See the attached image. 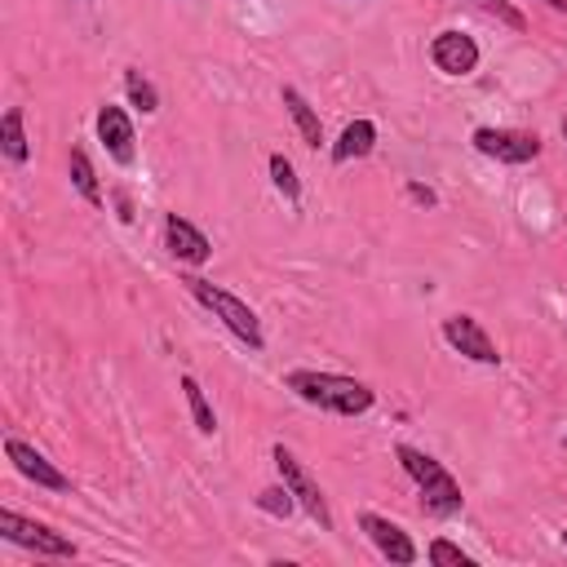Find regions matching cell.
<instances>
[{
	"instance_id": "obj_7",
	"label": "cell",
	"mask_w": 567,
	"mask_h": 567,
	"mask_svg": "<svg viewBox=\"0 0 567 567\" xmlns=\"http://www.w3.org/2000/svg\"><path fill=\"white\" fill-rule=\"evenodd\" d=\"M443 337H447L452 350H461V354L474 359V363H496V359H501V354H496V341L483 332V323H478L474 315H452V319H443Z\"/></svg>"
},
{
	"instance_id": "obj_24",
	"label": "cell",
	"mask_w": 567,
	"mask_h": 567,
	"mask_svg": "<svg viewBox=\"0 0 567 567\" xmlns=\"http://www.w3.org/2000/svg\"><path fill=\"white\" fill-rule=\"evenodd\" d=\"M549 9H558V13H567V0H545Z\"/></svg>"
},
{
	"instance_id": "obj_12",
	"label": "cell",
	"mask_w": 567,
	"mask_h": 567,
	"mask_svg": "<svg viewBox=\"0 0 567 567\" xmlns=\"http://www.w3.org/2000/svg\"><path fill=\"white\" fill-rule=\"evenodd\" d=\"M164 239H168V252H173L177 261H190V266L208 261V248H213V244H208V239H204L186 217H177V213H173V217L164 221Z\"/></svg>"
},
{
	"instance_id": "obj_21",
	"label": "cell",
	"mask_w": 567,
	"mask_h": 567,
	"mask_svg": "<svg viewBox=\"0 0 567 567\" xmlns=\"http://www.w3.org/2000/svg\"><path fill=\"white\" fill-rule=\"evenodd\" d=\"M270 177H275V186H279L288 199L301 195V182H297V173H292V164H288L284 155H270Z\"/></svg>"
},
{
	"instance_id": "obj_23",
	"label": "cell",
	"mask_w": 567,
	"mask_h": 567,
	"mask_svg": "<svg viewBox=\"0 0 567 567\" xmlns=\"http://www.w3.org/2000/svg\"><path fill=\"white\" fill-rule=\"evenodd\" d=\"M412 199H416V204H434V195H430L425 186H412Z\"/></svg>"
},
{
	"instance_id": "obj_4",
	"label": "cell",
	"mask_w": 567,
	"mask_h": 567,
	"mask_svg": "<svg viewBox=\"0 0 567 567\" xmlns=\"http://www.w3.org/2000/svg\"><path fill=\"white\" fill-rule=\"evenodd\" d=\"M275 465H279V474H284L288 492L297 496V505H301V509H306V514H310V518H315L323 532H332V514H328V501H323L319 483L310 478V470H306V465H301V461H297V456H292L284 443L275 447Z\"/></svg>"
},
{
	"instance_id": "obj_26",
	"label": "cell",
	"mask_w": 567,
	"mask_h": 567,
	"mask_svg": "<svg viewBox=\"0 0 567 567\" xmlns=\"http://www.w3.org/2000/svg\"><path fill=\"white\" fill-rule=\"evenodd\" d=\"M563 133H567V120H563Z\"/></svg>"
},
{
	"instance_id": "obj_14",
	"label": "cell",
	"mask_w": 567,
	"mask_h": 567,
	"mask_svg": "<svg viewBox=\"0 0 567 567\" xmlns=\"http://www.w3.org/2000/svg\"><path fill=\"white\" fill-rule=\"evenodd\" d=\"M284 106H288V115L297 120V128H301L306 146H319V142H323V124H319L315 106H310V102H306L297 89H284Z\"/></svg>"
},
{
	"instance_id": "obj_5",
	"label": "cell",
	"mask_w": 567,
	"mask_h": 567,
	"mask_svg": "<svg viewBox=\"0 0 567 567\" xmlns=\"http://www.w3.org/2000/svg\"><path fill=\"white\" fill-rule=\"evenodd\" d=\"M0 536H4L9 545L35 549V554H53V558H71V554H75V545H71L66 536H58V532H49L44 523H31V518H22V514H13V509H0Z\"/></svg>"
},
{
	"instance_id": "obj_1",
	"label": "cell",
	"mask_w": 567,
	"mask_h": 567,
	"mask_svg": "<svg viewBox=\"0 0 567 567\" xmlns=\"http://www.w3.org/2000/svg\"><path fill=\"white\" fill-rule=\"evenodd\" d=\"M288 390L315 408H328L337 416H359L372 408V390L354 377H337V372H315V368H297L288 372Z\"/></svg>"
},
{
	"instance_id": "obj_25",
	"label": "cell",
	"mask_w": 567,
	"mask_h": 567,
	"mask_svg": "<svg viewBox=\"0 0 567 567\" xmlns=\"http://www.w3.org/2000/svg\"><path fill=\"white\" fill-rule=\"evenodd\" d=\"M563 545H567V532H563Z\"/></svg>"
},
{
	"instance_id": "obj_8",
	"label": "cell",
	"mask_w": 567,
	"mask_h": 567,
	"mask_svg": "<svg viewBox=\"0 0 567 567\" xmlns=\"http://www.w3.org/2000/svg\"><path fill=\"white\" fill-rule=\"evenodd\" d=\"M430 58L447 75H470L478 66V44L470 35H461V31H439L434 44H430Z\"/></svg>"
},
{
	"instance_id": "obj_20",
	"label": "cell",
	"mask_w": 567,
	"mask_h": 567,
	"mask_svg": "<svg viewBox=\"0 0 567 567\" xmlns=\"http://www.w3.org/2000/svg\"><path fill=\"white\" fill-rule=\"evenodd\" d=\"M430 563L434 567H474V558L461 554L452 540H430Z\"/></svg>"
},
{
	"instance_id": "obj_3",
	"label": "cell",
	"mask_w": 567,
	"mask_h": 567,
	"mask_svg": "<svg viewBox=\"0 0 567 567\" xmlns=\"http://www.w3.org/2000/svg\"><path fill=\"white\" fill-rule=\"evenodd\" d=\"M186 288H190L239 341H248V350H261V323H257V315H252L235 292H226V288H217V284H208V279H186Z\"/></svg>"
},
{
	"instance_id": "obj_6",
	"label": "cell",
	"mask_w": 567,
	"mask_h": 567,
	"mask_svg": "<svg viewBox=\"0 0 567 567\" xmlns=\"http://www.w3.org/2000/svg\"><path fill=\"white\" fill-rule=\"evenodd\" d=\"M474 146L492 159H505V164H527V159L540 155V137L536 133H514V128H478Z\"/></svg>"
},
{
	"instance_id": "obj_22",
	"label": "cell",
	"mask_w": 567,
	"mask_h": 567,
	"mask_svg": "<svg viewBox=\"0 0 567 567\" xmlns=\"http://www.w3.org/2000/svg\"><path fill=\"white\" fill-rule=\"evenodd\" d=\"M266 514H275V518H288L292 514V505H297V496L288 492V483L284 487H270V492H261V501H257Z\"/></svg>"
},
{
	"instance_id": "obj_15",
	"label": "cell",
	"mask_w": 567,
	"mask_h": 567,
	"mask_svg": "<svg viewBox=\"0 0 567 567\" xmlns=\"http://www.w3.org/2000/svg\"><path fill=\"white\" fill-rule=\"evenodd\" d=\"M0 146L9 159H27V133H22V106H9L0 120Z\"/></svg>"
},
{
	"instance_id": "obj_11",
	"label": "cell",
	"mask_w": 567,
	"mask_h": 567,
	"mask_svg": "<svg viewBox=\"0 0 567 567\" xmlns=\"http://www.w3.org/2000/svg\"><path fill=\"white\" fill-rule=\"evenodd\" d=\"M97 137L111 151V159L133 164V124H128V115L120 106H102L97 111Z\"/></svg>"
},
{
	"instance_id": "obj_18",
	"label": "cell",
	"mask_w": 567,
	"mask_h": 567,
	"mask_svg": "<svg viewBox=\"0 0 567 567\" xmlns=\"http://www.w3.org/2000/svg\"><path fill=\"white\" fill-rule=\"evenodd\" d=\"M124 89H128V97H133V106H142L146 115L159 106V97H155V89H151V80L142 75V71H124Z\"/></svg>"
},
{
	"instance_id": "obj_10",
	"label": "cell",
	"mask_w": 567,
	"mask_h": 567,
	"mask_svg": "<svg viewBox=\"0 0 567 567\" xmlns=\"http://www.w3.org/2000/svg\"><path fill=\"white\" fill-rule=\"evenodd\" d=\"M4 456L18 465V474H27V478L40 483V487H53V492H66V487H71V478H66L58 465H49L35 447H27L22 439H9V443H4Z\"/></svg>"
},
{
	"instance_id": "obj_19",
	"label": "cell",
	"mask_w": 567,
	"mask_h": 567,
	"mask_svg": "<svg viewBox=\"0 0 567 567\" xmlns=\"http://www.w3.org/2000/svg\"><path fill=\"white\" fill-rule=\"evenodd\" d=\"M470 4H478L483 13H492L496 22H505L509 31H523V27H527V18H523V13H518L509 0H470Z\"/></svg>"
},
{
	"instance_id": "obj_16",
	"label": "cell",
	"mask_w": 567,
	"mask_h": 567,
	"mask_svg": "<svg viewBox=\"0 0 567 567\" xmlns=\"http://www.w3.org/2000/svg\"><path fill=\"white\" fill-rule=\"evenodd\" d=\"M182 390H186V403H190L195 430H199V434H213V430H217V416H213V408H208V399H204L199 381H195V377H182Z\"/></svg>"
},
{
	"instance_id": "obj_9",
	"label": "cell",
	"mask_w": 567,
	"mask_h": 567,
	"mask_svg": "<svg viewBox=\"0 0 567 567\" xmlns=\"http://www.w3.org/2000/svg\"><path fill=\"white\" fill-rule=\"evenodd\" d=\"M359 527L368 532V540H372L390 563H399V567L416 563V545L408 540V532H403L399 523H390V518H381V514H363Z\"/></svg>"
},
{
	"instance_id": "obj_2",
	"label": "cell",
	"mask_w": 567,
	"mask_h": 567,
	"mask_svg": "<svg viewBox=\"0 0 567 567\" xmlns=\"http://www.w3.org/2000/svg\"><path fill=\"white\" fill-rule=\"evenodd\" d=\"M399 461H403V470L416 478V487H421V501H425V509L434 514V518H452L456 509H461V483L434 461V456H425V452H416V447H399Z\"/></svg>"
},
{
	"instance_id": "obj_13",
	"label": "cell",
	"mask_w": 567,
	"mask_h": 567,
	"mask_svg": "<svg viewBox=\"0 0 567 567\" xmlns=\"http://www.w3.org/2000/svg\"><path fill=\"white\" fill-rule=\"evenodd\" d=\"M372 142H377V128H372V120H354V124H346V133H341V142L332 146V159H337V164H350V159H363V155L372 151Z\"/></svg>"
},
{
	"instance_id": "obj_17",
	"label": "cell",
	"mask_w": 567,
	"mask_h": 567,
	"mask_svg": "<svg viewBox=\"0 0 567 567\" xmlns=\"http://www.w3.org/2000/svg\"><path fill=\"white\" fill-rule=\"evenodd\" d=\"M71 182L89 204H102V190H97V177H93V164L84 151H71Z\"/></svg>"
}]
</instances>
